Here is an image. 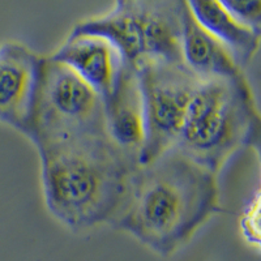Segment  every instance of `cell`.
Returning a JSON list of instances; mask_svg holds the SVG:
<instances>
[{
  "instance_id": "2",
  "label": "cell",
  "mask_w": 261,
  "mask_h": 261,
  "mask_svg": "<svg viewBox=\"0 0 261 261\" xmlns=\"http://www.w3.org/2000/svg\"><path fill=\"white\" fill-rule=\"evenodd\" d=\"M220 211L218 175L174 148L139 167L129 200L113 227L170 257Z\"/></svg>"
},
{
  "instance_id": "4",
  "label": "cell",
  "mask_w": 261,
  "mask_h": 261,
  "mask_svg": "<svg viewBox=\"0 0 261 261\" xmlns=\"http://www.w3.org/2000/svg\"><path fill=\"white\" fill-rule=\"evenodd\" d=\"M107 135L105 101L68 65L43 57L27 137L34 145Z\"/></svg>"
},
{
  "instance_id": "7",
  "label": "cell",
  "mask_w": 261,
  "mask_h": 261,
  "mask_svg": "<svg viewBox=\"0 0 261 261\" xmlns=\"http://www.w3.org/2000/svg\"><path fill=\"white\" fill-rule=\"evenodd\" d=\"M50 57L68 65L103 101L111 95L127 64L115 46L95 36H68Z\"/></svg>"
},
{
  "instance_id": "8",
  "label": "cell",
  "mask_w": 261,
  "mask_h": 261,
  "mask_svg": "<svg viewBox=\"0 0 261 261\" xmlns=\"http://www.w3.org/2000/svg\"><path fill=\"white\" fill-rule=\"evenodd\" d=\"M106 129L114 143L140 163L145 141V115L137 71L125 64L113 93L105 101Z\"/></svg>"
},
{
  "instance_id": "1",
  "label": "cell",
  "mask_w": 261,
  "mask_h": 261,
  "mask_svg": "<svg viewBox=\"0 0 261 261\" xmlns=\"http://www.w3.org/2000/svg\"><path fill=\"white\" fill-rule=\"evenodd\" d=\"M47 211L73 232L113 227L129 200L140 163L109 135L37 146Z\"/></svg>"
},
{
  "instance_id": "11",
  "label": "cell",
  "mask_w": 261,
  "mask_h": 261,
  "mask_svg": "<svg viewBox=\"0 0 261 261\" xmlns=\"http://www.w3.org/2000/svg\"><path fill=\"white\" fill-rule=\"evenodd\" d=\"M186 0H141L145 60L184 64L181 51Z\"/></svg>"
},
{
  "instance_id": "13",
  "label": "cell",
  "mask_w": 261,
  "mask_h": 261,
  "mask_svg": "<svg viewBox=\"0 0 261 261\" xmlns=\"http://www.w3.org/2000/svg\"><path fill=\"white\" fill-rule=\"evenodd\" d=\"M242 237L251 247L260 251V192L256 191L255 195L247 206L239 221Z\"/></svg>"
},
{
  "instance_id": "12",
  "label": "cell",
  "mask_w": 261,
  "mask_h": 261,
  "mask_svg": "<svg viewBox=\"0 0 261 261\" xmlns=\"http://www.w3.org/2000/svg\"><path fill=\"white\" fill-rule=\"evenodd\" d=\"M200 25L222 43L242 69L252 62L260 48L261 32L242 24L216 0H188Z\"/></svg>"
},
{
  "instance_id": "5",
  "label": "cell",
  "mask_w": 261,
  "mask_h": 261,
  "mask_svg": "<svg viewBox=\"0 0 261 261\" xmlns=\"http://www.w3.org/2000/svg\"><path fill=\"white\" fill-rule=\"evenodd\" d=\"M137 71L145 115V141L140 166L154 161L178 144L199 77L186 64L149 60Z\"/></svg>"
},
{
  "instance_id": "14",
  "label": "cell",
  "mask_w": 261,
  "mask_h": 261,
  "mask_svg": "<svg viewBox=\"0 0 261 261\" xmlns=\"http://www.w3.org/2000/svg\"><path fill=\"white\" fill-rule=\"evenodd\" d=\"M221 3L242 24L261 32V3L258 0H221Z\"/></svg>"
},
{
  "instance_id": "10",
  "label": "cell",
  "mask_w": 261,
  "mask_h": 261,
  "mask_svg": "<svg viewBox=\"0 0 261 261\" xmlns=\"http://www.w3.org/2000/svg\"><path fill=\"white\" fill-rule=\"evenodd\" d=\"M181 51L184 64L201 81L231 80L244 76L230 51L197 22L187 0L183 7Z\"/></svg>"
},
{
  "instance_id": "6",
  "label": "cell",
  "mask_w": 261,
  "mask_h": 261,
  "mask_svg": "<svg viewBox=\"0 0 261 261\" xmlns=\"http://www.w3.org/2000/svg\"><path fill=\"white\" fill-rule=\"evenodd\" d=\"M43 55L18 41L0 45V122L24 136L32 123Z\"/></svg>"
},
{
  "instance_id": "3",
  "label": "cell",
  "mask_w": 261,
  "mask_h": 261,
  "mask_svg": "<svg viewBox=\"0 0 261 261\" xmlns=\"http://www.w3.org/2000/svg\"><path fill=\"white\" fill-rule=\"evenodd\" d=\"M260 124L246 74L231 80H200L175 148L218 175L238 151L257 148Z\"/></svg>"
},
{
  "instance_id": "9",
  "label": "cell",
  "mask_w": 261,
  "mask_h": 261,
  "mask_svg": "<svg viewBox=\"0 0 261 261\" xmlns=\"http://www.w3.org/2000/svg\"><path fill=\"white\" fill-rule=\"evenodd\" d=\"M69 36L105 38L115 46L128 65L137 69L145 60L141 0L115 2L106 13L76 22Z\"/></svg>"
}]
</instances>
